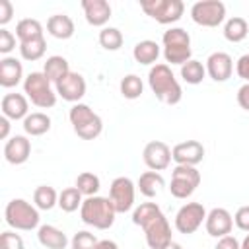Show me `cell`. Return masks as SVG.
Here are the masks:
<instances>
[{
	"label": "cell",
	"mask_w": 249,
	"mask_h": 249,
	"mask_svg": "<svg viewBox=\"0 0 249 249\" xmlns=\"http://www.w3.org/2000/svg\"><path fill=\"white\" fill-rule=\"evenodd\" d=\"M163 249H183V247H181L179 243H175V241H171V243H169L167 247H163Z\"/></svg>",
	"instance_id": "c3c4849f"
},
{
	"label": "cell",
	"mask_w": 249,
	"mask_h": 249,
	"mask_svg": "<svg viewBox=\"0 0 249 249\" xmlns=\"http://www.w3.org/2000/svg\"><path fill=\"white\" fill-rule=\"evenodd\" d=\"M47 51V41L45 37L43 39H35V41H25V43H19V54L23 60H29V62H35L39 58H43Z\"/></svg>",
	"instance_id": "d6a6232c"
},
{
	"label": "cell",
	"mask_w": 249,
	"mask_h": 249,
	"mask_svg": "<svg viewBox=\"0 0 249 249\" xmlns=\"http://www.w3.org/2000/svg\"><path fill=\"white\" fill-rule=\"evenodd\" d=\"M233 72V60L228 53L216 51L206 58V74L214 82H226Z\"/></svg>",
	"instance_id": "ac0fdd59"
},
{
	"label": "cell",
	"mask_w": 249,
	"mask_h": 249,
	"mask_svg": "<svg viewBox=\"0 0 249 249\" xmlns=\"http://www.w3.org/2000/svg\"><path fill=\"white\" fill-rule=\"evenodd\" d=\"M86 21L93 27H103L111 18V6L107 0H82Z\"/></svg>",
	"instance_id": "d6986e66"
},
{
	"label": "cell",
	"mask_w": 249,
	"mask_h": 249,
	"mask_svg": "<svg viewBox=\"0 0 249 249\" xmlns=\"http://www.w3.org/2000/svg\"><path fill=\"white\" fill-rule=\"evenodd\" d=\"M206 214L208 212L204 210V206L200 202H187L175 214V230L185 235L195 233L206 220Z\"/></svg>",
	"instance_id": "8fae6325"
},
{
	"label": "cell",
	"mask_w": 249,
	"mask_h": 249,
	"mask_svg": "<svg viewBox=\"0 0 249 249\" xmlns=\"http://www.w3.org/2000/svg\"><path fill=\"white\" fill-rule=\"evenodd\" d=\"M123 33L117 27H103L99 31V45L105 51H119L123 47Z\"/></svg>",
	"instance_id": "e575fe53"
},
{
	"label": "cell",
	"mask_w": 249,
	"mask_h": 249,
	"mask_svg": "<svg viewBox=\"0 0 249 249\" xmlns=\"http://www.w3.org/2000/svg\"><path fill=\"white\" fill-rule=\"evenodd\" d=\"M23 78V66L14 56H4L0 60V86L2 88H14Z\"/></svg>",
	"instance_id": "44dd1931"
},
{
	"label": "cell",
	"mask_w": 249,
	"mask_h": 249,
	"mask_svg": "<svg viewBox=\"0 0 249 249\" xmlns=\"http://www.w3.org/2000/svg\"><path fill=\"white\" fill-rule=\"evenodd\" d=\"M200 185V171L193 165H175L171 171V183L169 193L175 198H187L191 196L196 187Z\"/></svg>",
	"instance_id": "9c48e42d"
},
{
	"label": "cell",
	"mask_w": 249,
	"mask_h": 249,
	"mask_svg": "<svg viewBox=\"0 0 249 249\" xmlns=\"http://www.w3.org/2000/svg\"><path fill=\"white\" fill-rule=\"evenodd\" d=\"M142 160L150 171H163L171 163V148L161 140H152L144 146Z\"/></svg>",
	"instance_id": "4fadbf2b"
},
{
	"label": "cell",
	"mask_w": 249,
	"mask_h": 249,
	"mask_svg": "<svg viewBox=\"0 0 249 249\" xmlns=\"http://www.w3.org/2000/svg\"><path fill=\"white\" fill-rule=\"evenodd\" d=\"M0 109L10 121H19L29 115V103L23 93H6L0 101Z\"/></svg>",
	"instance_id": "ffe728a7"
},
{
	"label": "cell",
	"mask_w": 249,
	"mask_h": 249,
	"mask_svg": "<svg viewBox=\"0 0 249 249\" xmlns=\"http://www.w3.org/2000/svg\"><path fill=\"white\" fill-rule=\"evenodd\" d=\"M247 33H249V23L239 16H233L224 23V37L231 43L243 41L247 37Z\"/></svg>",
	"instance_id": "83f0119b"
},
{
	"label": "cell",
	"mask_w": 249,
	"mask_h": 249,
	"mask_svg": "<svg viewBox=\"0 0 249 249\" xmlns=\"http://www.w3.org/2000/svg\"><path fill=\"white\" fill-rule=\"evenodd\" d=\"M14 16V6L10 0H0V25H6Z\"/></svg>",
	"instance_id": "b9f144b4"
},
{
	"label": "cell",
	"mask_w": 249,
	"mask_h": 249,
	"mask_svg": "<svg viewBox=\"0 0 249 249\" xmlns=\"http://www.w3.org/2000/svg\"><path fill=\"white\" fill-rule=\"evenodd\" d=\"M204 228H206V233H208V235L220 239V237L231 233V228H233V216H231L226 208H212V210L206 214Z\"/></svg>",
	"instance_id": "2e32d148"
},
{
	"label": "cell",
	"mask_w": 249,
	"mask_h": 249,
	"mask_svg": "<svg viewBox=\"0 0 249 249\" xmlns=\"http://www.w3.org/2000/svg\"><path fill=\"white\" fill-rule=\"evenodd\" d=\"M56 95H60L64 101L70 103H80V99L86 95V80L78 72H68L58 84H54Z\"/></svg>",
	"instance_id": "5bb4252c"
},
{
	"label": "cell",
	"mask_w": 249,
	"mask_h": 249,
	"mask_svg": "<svg viewBox=\"0 0 249 249\" xmlns=\"http://www.w3.org/2000/svg\"><path fill=\"white\" fill-rule=\"evenodd\" d=\"M132 224L140 226L150 249H163L171 239V226L156 202H142L132 212Z\"/></svg>",
	"instance_id": "6da1fadb"
},
{
	"label": "cell",
	"mask_w": 249,
	"mask_h": 249,
	"mask_svg": "<svg viewBox=\"0 0 249 249\" xmlns=\"http://www.w3.org/2000/svg\"><path fill=\"white\" fill-rule=\"evenodd\" d=\"M204 158V146L198 140H185L171 148V160L177 165H196Z\"/></svg>",
	"instance_id": "9a60e30c"
},
{
	"label": "cell",
	"mask_w": 249,
	"mask_h": 249,
	"mask_svg": "<svg viewBox=\"0 0 249 249\" xmlns=\"http://www.w3.org/2000/svg\"><path fill=\"white\" fill-rule=\"evenodd\" d=\"M161 187H163V177L160 175V171H144L138 177V189L148 198L156 196Z\"/></svg>",
	"instance_id": "f1b7e54d"
},
{
	"label": "cell",
	"mask_w": 249,
	"mask_h": 249,
	"mask_svg": "<svg viewBox=\"0 0 249 249\" xmlns=\"http://www.w3.org/2000/svg\"><path fill=\"white\" fill-rule=\"evenodd\" d=\"M214 249H241V243L233 235H224V237L218 239Z\"/></svg>",
	"instance_id": "7bdbcfd3"
},
{
	"label": "cell",
	"mask_w": 249,
	"mask_h": 249,
	"mask_svg": "<svg viewBox=\"0 0 249 249\" xmlns=\"http://www.w3.org/2000/svg\"><path fill=\"white\" fill-rule=\"evenodd\" d=\"M51 84L53 82L43 72H29L23 80V93L35 107H41V109L54 107L56 89H53Z\"/></svg>",
	"instance_id": "8992f818"
},
{
	"label": "cell",
	"mask_w": 249,
	"mask_h": 249,
	"mask_svg": "<svg viewBox=\"0 0 249 249\" xmlns=\"http://www.w3.org/2000/svg\"><path fill=\"white\" fill-rule=\"evenodd\" d=\"M99 187H101V181H99V177H97L95 173H91V171H84V173H80V175L76 177V189H78L84 196H95L97 191H99Z\"/></svg>",
	"instance_id": "836d02e7"
},
{
	"label": "cell",
	"mask_w": 249,
	"mask_h": 249,
	"mask_svg": "<svg viewBox=\"0 0 249 249\" xmlns=\"http://www.w3.org/2000/svg\"><path fill=\"white\" fill-rule=\"evenodd\" d=\"M148 84L154 95L165 105H177L183 97V89L167 64H154L148 72Z\"/></svg>",
	"instance_id": "7a4b0ae2"
},
{
	"label": "cell",
	"mask_w": 249,
	"mask_h": 249,
	"mask_svg": "<svg viewBox=\"0 0 249 249\" xmlns=\"http://www.w3.org/2000/svg\"><path fill=\"white\" fill-rule=\"evenodd\" d=\"M115 206L105 196H86L80 206V218L84 224L95 228V230H107L115 222Z\"/></svg>",
	"instance_id": "3957f363"
},
{
	"label": "cell",
	"mask_w": 249,
	"mask_h": 249,
	"mask_svg": "<svg viewBox=\"0 0 249 249\" xmlns=\"http://www.w3.org/2000/svg\"><path fill=\"white\" fill-rule=\"evenodd\" d=\"M233 224H235L241 231H247V233H249V204L237 208V212H235V216H233Z\"/></svg>",
	"instance_id": "f35d334b"
},
{
	"label": "cell",
	"mask_w": 249,
	"mask_h": 249,
	"mask_svg": "<svg viewBox=\"0 0 249 249\" xmlns=\"http://www.w3.org/2000/svg\"><path fill=\"white\" fill-rule=\"evenodd\" d=\"M4 218L6 224L14 230L21 231H31L39 226V208L25 198H12L6 208H4Z\"/></svg>",
	"instance_id": "5b68a950"
},
{
	"label": "cell",
	"mask_w": 249,
	"mask_h": 249,
	"mask_svg": "<svg viewBox=\"0 0 249 249\" xmlns=\"http://www.w3.org/2000/svg\"><path fill=\"white\" fill-rule=\"evenodd\" d=\"M204 76H206V66H204L202 62H198V60H195V58L187 60V62L181 66V78H183L187 84H191V86L200 84V82L204 80Z\"/></svg>",
	"instance_id": "4dcf8cb0"
},
{
	"label": "cell",
	"mask_w": 249,
	"mask_h": 249,
	"mask_svg": "<svg viewBox=\"0 0 249 249\" xmlns=\"http://www.w3.org/2000/svg\"><path fill=\"white\" fill-rule=\"evenodd\" d=\"M161 41L165 62L183 66L187 60H191V37L183 27H169Z\"/></svg>",
	"instance_id": "52a82bcc"
},
{
	"label": "cell",
	"mask_w": 249,
	"mask_h": 249,
	"mask_svg": "<svg viewBox=\"0 0 249 249\" xmlns=\"http://www.w3.org/2000/svg\"><path fill=\"white\" fill-rule=\"evenodd\" d=\"M37 239L43 247L47 249H64L68 245V237L62 230H58L56 226H51V224H45V226H39L37 230Z\"/></svg>",
	"instance_id": "7402d4cb"
},
{
	"label": "cell",
	"mask_w": 249,
	"mask_h": 249,
	"mask_svg": "<svg viewBox=\"0 0 249 249\" xmlns=\"http://www.w3.org/2000/svg\"><path fill=\"white\" fill-rule=\"evenodd\" d=\"M241 249H249V233L243 237V241H241Z\"/></svg>",
	"instance_id": "7dc6e473"
},
{
	"label": "cell",
	"mask_w": 249,
	"mask_h": 249,
	"mask_svg": "<svg viewBox=\"0 0 249 249\" xmlns=\"http://www.w3.org/2000/svg\"><path fill=\"white\" fill-rule=\"evenodd\" d=\"M95 249H119V245L115 241H111V239H101V241H97Z\"/></svg>",
	"instance_id": "bcb514c9"
},
{
	"label": "cell",
	"mask_w": 249,
	"mask_h": 249,
	"mask_svg": "<svg viewBox=\"0 0 249 249\" xmlns=\"http://www.w3.org/2000/svg\"><path fill=\"white\" fill-rule=\"evenodd\" d=\"M235 72L241 80H245V84H249V53L241 54L235 62Z\"/></svg>",
	"instance_id": "60d3db41"
},
{
	"label": "cell",
	"mask_w": 249,
	"mask_h": 249,
	"mask_svg": "<svg viewBox=\"0 0 249 249\" xmlns=\"http://www.w3.org/2000/svg\"><path fill=\"white\" fill-rule=\"evenodd\" d=\"M68 119H70V124H72L74 132L82 140H93L103 130L101 117L97 113H93V109L89 105H86V103H74L70 107Z\"/></svg>",
	"instance_id": "277c9868"
},
{
	"label": "cell",
	"mask_w": 249,
	"mask_h": 249,
	"mask_svg": "<svg viewBox=\"0 0 249 249\" xmlns=\"http://www.w3.org/2000/svg\"><path fill=\"white\" fill-rule=\"evenodd\" d=\"M70 72V66H68V60L64 56H58V54H53L45 60L43 64V74L53 82V84H58L66 74Z\"/></svg>",
	"instance_id": "cb8c5ba5"
},
{
	"label": "cell",
	"mask_w": 249,
	"mask_h": 249,
	"mask_svg": "<svg viewBox=\"0 0 249 249\" xmlns=\"http://www.w3.org/2000/svg\"><path fill=\"white\" fill-rule=\"evenodd\" d=\"M191 18L202 27H218L226 19V4L220 0H200L191 6Z\"/></svg>",
	"instance_id": "30bf717a"
},
{
	"label": "cell",
	"mask_w": 249,
	"mask_h": 249,
	"mask_svg": "<svg viewBox=\"0 0 249 249\" xmlns=\"http://www.w3.org/2000/svg\"><path fill=\"white\" fill-rule=\"evenodd\" d=\"M97 237L88 231V230H82V231H76L74 237L70 239V245L72 249H95L97 247Z\"/></svg>",
	"instance_id": "8d00e7d4"
},
{
	"label": "cell",
	"mask_w": 249,
	"mask_h": 249,
	"mask_svg": "<svg viewBox=\"0 0 249 249\" xmlns=\"http://www.w3.org/2000/svg\"><path fill=\"white\" fill-rule=\"evenodd\" d=\"M33 202L39 210H51L58 204V193L49 185H39L33 193Z\"/></svg>",
	"instance_id": "f546056e"
},
{
	"label": "cell",
	"mask_w": 249,
	"mask_h": 249,
	"mask_svg": "<svg viewBox=\"0 0 249 249\" xmlns=\"http://www.w3.org/2000/svg\"><path fill=\"white\" fill-rule=\"evenodd\" d=\"M8 134H10V119L2 115V117H0V138L6 140Z\"/></svg>",
	"instance_id": "f6af8a7d"
},
{
	"label": "cell",
	"mask_w": 249,
	"mask_h": 249,
	"mask_svg": "<svg viewBox=\"0 0 249 249\" xmlns=\"http://www.w3.org/2000/svg\"><path fill=\"white\" fill-rule=\"evenodd\" d=\"M140 8L163 25L179 21L185 12V4L181 0H140Z\"/></svg>",
	"instance_id": "ba28073f"
},
{
	"label": "cell",
	"mask_w": 249,
	"mask_h": 249,
	"mask_svg": "<svg viewBox=\"0 0 249 249\" xmlns=\"http://www.w3.org/2000/svg\"><path fill=\"white\" fill-rule=\"evenodd\" d=\"M132 56L140 64H156V60L160 56V45L156 41H150V39L138 41L132 49Z\"/></svg>",
	"instance_id": "484cf974"
},
{
	"label": "cell",
	"mask_w": 249,
	"mask_h": 249,
	"mask_svg": "<svg viewBox=\"0 0 249 249\" xmlns=\"http://www.w3.org/2000/svg\"><path fill=\"white\" fill-rule=\"evenodd\" d=\"M47 31L54 39H70L74 35V21L66 14H54L47 19Z\"/></svg>",
	"instance_id": "603a6c76"
},
{
	"label": "cell",
	"mask_w": 249,
	"mask_h": 249,
	"mask_svg": "<svg viewBox=\"0 0 249 249\" xmlns=\"http://www.w3.org/2000/svg\"><path fill=\"white\" fill-rule=\"evenodd\" d=\"M23 130L29 136H41V134L51 130V117L47 113H41V111L29 113L23 119Z\"/></svg>",
	"instance_id": "d4e9b609"
},
{
	"label": "cell",
	"mask_w": 249,
	"mask_h": 249,
	"mask_svg": "<svg viewBox=\"0 0 249 249\" xmlns=\"http://www.w3.org/2000/svg\"><path fill=\"white\" fill-rule=\"evenodd\" d=\"M237 103H239L241 109L249 111V84H243L237 89Z\"/></svg>",
	"instance_id": "ee69618b"
},
{
	"label": "cell",
	"mask_w": 249,
	"mask_h": 249,
	"mask_svg": "<svg viewBox=\"0 0 249 249\" xmlns=\"http://www.w3.org/2000/svg\"><path fill=\"white\" fill-rule=\"evenodd\" d=\"M0 249H25L23 239L16 231H4L0 235Z\"/></svg>",
	"instance_id": "74e56055"
},
{
	"label": "cell",
	"mask_w": 249,
	"mask_h": 249,
	"mask_svg": "<svg viewBox=\"0 0 249 249\" xmlns=\"http://www.w3.org/2000/svg\"><path fill=\"white\" fill-rule=\"evenodd\" d=\"M82 196H84V195H82L76 187H66V189H62V191L58 193V206H60V210H62V212H74V210H78V208L82 206V202H84Z\"/></svg>",
	"instance_id": "1f68e13d"
},
{
	"label": "cell",
	"mask_w": 249,
	"mask_h": 249,
	"mask_svg": "<svg viewBox=\"0 0 249 249\" xmlns=\"http://www.w3.org/2000/svg\"><path fill=\"white\" fill-rule=\"evenodd\" d=\"M16 47V37L8 31V29H0V53L2 54H8L12 49Z\"/></svg>",
	"instance_id": "ab89813d"
},
{
	"label": "cell",
	"mask_w": 249,
	"mask_h": 249,
	"mask_svg": "<svg viewBox=\"0 0 249 249\" xmlns=\"http://www.w3.org/2000/svg\"><path fill=\"white\" fill-rule=\"evenodd\" d=\"M29 154H31V142L23 134H16L10 140H6V144H4V158L12 165L25 163L29 160Z\"/></svg>",
	"instance_id": "e0dca14e"
},
{
	"label": "cell",
	"mask_w": 249,
	"mask_h": 249,
	"mask_svg": "<svg viewBox=\"0 0 249 249\" xmlns=\"http://www.w3.org/2000/svg\"><path fill=\"white\" fill-rule=\"evenodd\" d=\"M109 200L117 214H124L134 206V183L128 177H115L109 187Z\"/></svg>",
	"instance_id": "7c38bea8"
},
{
	"label": "cell",
	"mask_w": 249,
	"mask_h": 249,
	"mask_svg": "<svg viewBox=\"0 0 249 249\" xmlns=\"http://www.w3.org/2000/svg\"><path fill=\"white\" fill-rule=\"evenodd\" d=\"M16 35H18L19 43L35 41V39H43V25H41L39 19L23 18V19H19L18 25H16Z\"/></svg>",
	"instance_id": "4316f807"
},
{
	"label": "cell",
	"mask_w": 249,
	"mask_h": 249,
	"mask_svg": "<svg viewBox=\"0 0 249 249\" xmlns=\"http://www.w3.org/2000/svg\"><path fill=\"white\" fill-rule=\"evenodd\" d=\"M142 89H144V84L136 74H126L121 80V93L126 99H138L142 95Z\"/></svg>",
	"instance_id": "d590c367"
}]
</instances>
